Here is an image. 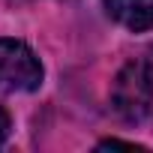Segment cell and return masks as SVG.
<instances>
[{
	"label": "cell",
	"mask_w": 153,
	"mask_h": 153,
	"mask_svg": "<svg viewBox=\"0 0 153 153\" xmlns=\"http://www.w3.org/2000/svg\"><path fill=\"white\" fill-rule=\"evenodd\" d=\"M144 60H147V66H150V72H153V48H150V51L144 54Z\"/></svg>",
	"instance_id": "cell-5"
},
{
	"label": "cell",
	"mask_w": 153,
	"mask_h": 153,
	"mask_svg": "<svg viewBox=\"0 0 153 153\" xmlns=\"http://www.w3.org/2000/svg\"><path fill=\"white\" fill-rule=\"evenodd\" d=\"M9 132H12V117H9V111L3 105H0V144L9 138Z\"/></svg>",
	"instance_id": "cell-4"
},
{
	"label": "cell",
	"mask_w": 153,
	"mask_h": 153,
	"mask_svg": "<svg viewBox=\"0 0 153 153\" xmlns=\"http://www.w3.org/2000/svg\"><path fill=\"white\" fill-rule=\"evenodd\" d=\"M111 21L132 33L153 30V0H102Z\"/></svg>",
	"instance_id": "cell-3"
},
{
	"label": "cell",
	"mask_w": 153,
	"mask_h": 153,
	"mask_svg": "<svg viewBox=\"0 0 153 153\" xmlns=\"http://www.w3.org/2000/svg\"><path fill=\"white\" fill-rule=\"evenodd\" d=\"M111 108L126 123H141L153 108V72L147 60H129L111 81Z\"/></svg>",
	"instance_id": "cell-1"
},
{
	"label": "cell",
	"mask_w": 153,
	"mask_h": 153,
	"mask_svg": "<svg viewBox=\"0 0 153 153\" xmlns=\"http://www.w3.org/2000/svg\"><path fill=\"white\" fill-rule=\"evenodd\" d=\"M45 69L36 51L21 39H0V90L6 93H33L42 87Z\"/></svg>",
	"instance_id": "cell-2"
}]
</instances>
